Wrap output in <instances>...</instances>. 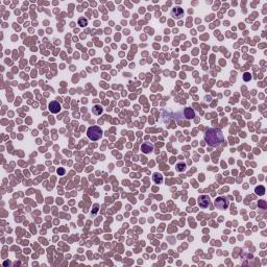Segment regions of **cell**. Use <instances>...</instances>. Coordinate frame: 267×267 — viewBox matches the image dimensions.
<instances>
[{
	"instance_id": "1",
	"label": "cell",
	"mask_w": 267,
	"mask_h": 267,
	"mask_svg": "<svg viewBox=\"0 0 267 267\" xmlns=\"http://www.w3.org/2000/svg\"><path fill=\"white\" fill-rule=\"evenodd\" d=\"M205 142L211 147L219 146L223 142V134L219 128H209L205 134Z\"/></svg>"
},
{
	"instance_id": "2",
	"label": "cell",
	"mask_w": 267,
	"mask_h": 267,
	"mask_svg": "<svg viewBox=\"0 0 267 267\" xmlns=\"http://www.w3.org/2000/svg\"><path fill=\"white\" fill-rule=\"evenodd\" d=\"M87 136L92 141H97L102 136L101 128L99 127V126H90L88 128V131H87Z\"/></svg>"
},
{
	"instance_id": "3",
	"label": "cell",
	"mask_w": 267,
	"mask_h": 267,
	"mask_svg": "<svg viewBox=\"0 0 267 267\" xmlns=\"http://www.w3.org/2000/svg\"><path fill=\"white\" fill-rule=\"evenodd\" d=\"M214 205H215V207H216L217 209H219V210H225V209H227L229 206H230V201H229V199L225 197H217L216 199H215Z\"/></svg>"
},
{
	"instance_id": "4",
	"label": "cell",
	"mask_w": 267,
	"mask_h": 267,
	"mask_svg": "<svg viewBox=\"0 0 267 267\" xmlns=\"http://www.w3.org/2000/svg\"><path fill=\"white\" fill-rule=\"evenodd\" d=\"M197 203L200 208L203 209L208 208L209 205H210V197H209L208 195H200L199 197H198Z\"/></svg>"
},
{
	"instance_id": "5",
	"label": "cell",
	"mask_w": 267,
	"mask_h": 267,
	"mask_svg": "<svg viewBox=\"0 0 267 267\" xmlns=\"http://www.w3.org/2000/svg\"><path fill=\"white\" fill-rule=\"evenodd\" d=\"M171 17H173L174 19H181L184 16V10L179 6H175V8H172V11L170 13Z\"/></svg>"
},
{
	"instance_id": "6",
	"label": "cell",
	"mask_w": 267,
	"mask_h": 267,
	"mask_svg": "<svg viewBox=\"0 0 267 267\" xmlns=\"http://www.w3.org/2000/svg\"><path fill=\"white\" fill-rule=\"evenodd\" d=\"M48 107L52 114H58V113H60V111H61V109H62L61 104L58 101H51L50 103H49Z\"/></svg>"
},
{
	"instance_id": "7",
	"label": "cell",
	"mask_w": 267,
	"mask_h": 267,
	"mask_svg": "<svg viewBox=\"0 0 267 267\" xmlns=\"http://www.w3.org/2000/svg\"><path fill=\"white\" fill-rule=\"evenodd\" d=\"M141 150L143 153H149L153 150V145L150 143V142H144L143 144L141 145Z\"/></svg>"
},
{
	"instance_id": "8",
	"label": "cell",
	"mask_w": 267,
	"mask_h": 267,
	"mask_svg": "<svg viewBox=\"0 0 267 267\" xmlns=\"http://www.w3.org/2000/svg\"><path fill=\"white\" fill-rule=\"evenodd\" d=\"M184 115L185 117H186V119H193V118L195 117V112L194 110L191 109V107H186L184 111Z\"/></svg>"
},
{
	"instance_id": "9",
	"label": "cell",
	"mask_w": 267,
	"mask_h": 267,
	"mask_svg": "<svg viewBox=\"0 0 267 267\" xmlns=\"http://www.w3.org/2000/svg\"><path fill=\"white\" fill-rule=\"evenodd\" d=\"M152 181L155 182V184H162L163 183V175L159 172H155L152 175Z\"/></svg>"
},
{
	"instance_id": "10",
	"label": "cell",
	"mask_w": 267,
	"mask_h": 267,
	"mask_svg": "<svg viewBox=\"0 0 267 267\" xmlns=\"http://www.w3.org/2000/svg\"><path fill=\"white\" fill-rule=\"evenodd\" d=\"M102 111H103L102 107L101 105H98V104L94 105L93 109H92V112H93V114H95V115H100L102 113Z\"/></svg>"
},
{
	"instance_id": "11",
	"label": "cell",
	"mask_w": 267,
	"mask_h": 267,
	"mask_svg": "<svg viewBox=\"0 0 267 267\" xmlns=\"http://www.w3.org/2000/svg\"><path fill=\"white\" fill-rule=\"evenodd\" d=\"M255 192H256L257 195H259V196H263V195L265 194V187L264 186H259V187L256 188Z\"/></svg>"
},
{
	"instance_id": "12",
	"label": "cell",
	"mask_w": 267,
	"mask_h": 267,
	"mask_svg": "<svg viewBox=\"0 0 267 267\" xmlns=\"http://www.w3.org/2000/svg\"><path fill=\"white\" fill-rule=\"evenodd\" d=\"M77 24L79 25L80 27H86L87 25H88V20H87L86 18H84V17H81V18L78 19Z\"/></svg>"
},
{
	"instance_id": "13",
	"label": "cell",
	"mask_w": 267,
	"mask_h": 267,
	"mask_svg": "<svg viewBox=\"0 0 267 267\" xmlns=\"http://www.w3.org/2000/svg\"><path fill=\"white\" fill-rule=\"evenodd\" d=\"M175 169L176 171H179V172H182V171H185L186 170V164L185 163H177L175 165Z\"/></svg>"
},
{
	"instance_id": "14",
	"label": "cell",
	"mask_w": 267,
	"mask_h": 267,
	"mask_svg": "<svg viewBox=\"0 0 267 267\" xmlns=\"http://www.w3.org/2000/svg\"><path fill=\"white\" fill-rule=\"evenodd\" d=\"M243 79H244V81H249V80L251 79V73H249V72L244 73V74H243Z\"/></svg>"
},
{
	"instance_id": "15",
	"label": "cell",
	"mask_w": 267,
	"mask_h": 267,
	"mask_svg": "<svg viewBox=\"0 0 267 267\" xmlns=\"http://www.w3.org/2000/svg\"><path fill=\"white\" fill-rule=\"evenodd\" d=\"M58 173H59V175H64V174H65V169L64 168H59V169H58Z\"/></svg>"
},
{
	"instance_id": "16",
	"label": "cell",
	"mask_w": 267,
	"mask_h": 267,
	"mask_svg": "<svg viewBox=\"0 0 267 267\" xmlns=\"http://www.w3.org/2000/svg\"><path fill=\"white\" fill-rule=\"evenodd\" d=\"M98 208H99L98 203H95V205H94V211L92 212V214H96L97 211H98Z\"/></svg>"
}]
</instances>
